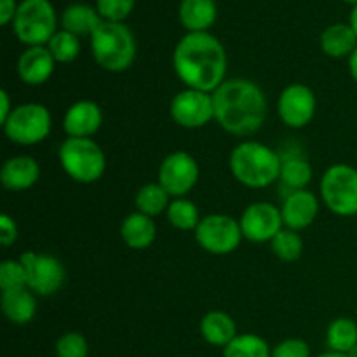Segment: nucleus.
I'll return each mask as SVG.
<instances>
[{
  "label": "nucleus",
  "instance_id": "14",
  "mask_svg": "<svg viewBox=\"0 0 357 357\" xmlns=\"http://www.w3.org/2000/svg\"><path fill=\"white\" fill-rule=\"evenodd\" d=\"M279 115L289 128H303L309 124L316 112V96L303 84H291L279 96Z\"/></svg>",
  "mask_w": 357,
  "mask_h": 357
},
{
  "label": "nucleus",
  "instance_id": "29",
  "mask_svg": "<svg viewBox=\"0 0 357 357\" xmlns=\"http://www.w3.org/2000/svg\"><path fill=\"white\" fill-rule=\"evenodd\" d=\"M167 220L171 225L180 230H195L201 222L194 202L183 197H178L171 202L167 208Z\"/></svg>",
  "mask_w": 357,
  "mask_h": 357
},
{
  "label": "nucleus",
  "instance_id": "32",
  "mask_svg": "<svg viewBox=\"0 0 357 357\" xmlns=\"http://www.w3.org/2000/svg\"><path fill=\"white\" fill-rule=\"evenodd\" d=\"M0 288H2V291L28 288L26 271H24L21 261H14V260L2 261V265H0Z\"/></svg>",
  "mask_w": 357,
  "mask_h": 357
},
{
  "label": "nucleus",
  "instance_id": "34",
  "mask_svg": "<svg viewBox=\"0 0 357 357\" xmlns=\"http://www.w3.org/2000/svg\"><path fill=\"white\" fill-rule=\"evenodd\" d=\"M96 2L100 16L114 23H121V20L129 16L136 0H96Z\"/></svg>",
  "mask_w": 357,
  "mask_h": 357
},
{
  "label": "nucleus",
  "instance_id": "15",
  "mask_svg": "<svg viewBox=\"0 0 357 357\" xmlns=\"http://www.w3.org/2000/svg\"><path fill=\"white\" fill-rule=\"evenodd\" d=\"M103 122L101 108L94 101L82 100L73 103L63 119V129L70 138H89Z\"/></svg>",
  "mask_w": 357,
  "mask_h": 357
},
{
  "label": "nucleus",
  "instance_id": "3",
  "mask_svg": "<svg viewBox=\"0 0 357 357\" xmlns=\"http://www.w3.org/2000/svg\"><path fill=\"white\" fill-rule=\"evenodd\" d=\"M282 160L267 145L244 142L230 155V171L239 183L250 188H264L281 176Z\"/></svg>",
  "mask_w": 357,
  "mask_h": 357
},
{
  "label": "nucleus",
  "instance_id": "7",
  "mask_svg": "<svg viewBox=\"0 0 357 357\" xmlns=\"http://www.w3.org/2000/svg\"><path fill=\"white\" fill-rule=\"evenodd\" d=\"M321 197L338 216L357 215V169L347 164L328 167L321 180Z\"/></svg>",
  "mask_w": 357,
  "mask_h": 357
},
{
  "label": "nucleus",
  "instance_id": "8",
  "mask_svg": "<svg viewBox=\"0 0 357 357\" xmlns=\"http://www.w3.org/2000/svg\"><path fill=\"white\" fill-rule=\"evenodd\" d=\"M3 132L17 145H35L44 142L51 132V114L44 105L24 103L13 108L3 124Z\"/></svg>",
  "mask_w": 357,
  "mask_h": 357
},
{
  "label": "nucleus",
  "instance_id": "2",
  "mask_svg": "<svg viewBox=\"0 0 357 357\" xmlns=\"http://www.w3.org/2000/svg\"><path fill=\"white\" fill-rule=\"evenodd\" d=\"M215 119L227 132L255 135L267 117V101L255 82L246 79L225 80L213 93Z\"/></svg>",
  "mask_w": 357,
  "mask_h": 357
},
{
  "label": "nucleus",
  "instance_id": "39",
  "mask_svg": "<svg viewBox=\"0 0 357 357\" xmlns=\"http://www.w3.org/2000/svg\"><path fill=\"white\" fill-rule=\"evenodd\" d=\"M349 72H351V77L357 84V47H356V51L349 56Z\"/></svg>",
  "mask_w": 357,
  "mask_h": 357
},
{
  "label": "nucleus",
  "instance_id": "13",
  "mask_svg": "<svg viewBox=\"0 0 357 357\" xmlns=\"http://www.w3.org/2000/svg\"><path fill=\"white\" fill-rule=\"evenodd\" d=\"M282 215L271 202H255L248 206L241 216V230L243 236L251 243H267L272 241L282 227Z\"/></svg>",
  "mask_w": 357,
  "mask_h": 357
},
{
  "label": "nucleus",
  "instance_id": "21",
  "mask_svg": "<svg viewBox=\"0 0 357 357\" xmlns=\"http://www.w3.org/2000/svg\"><path fill=\"white\" fill-rule=\"evenodd\" d=\"M201 333L208 344L225 349L237 337V328L229 314L215 310L202 317Z\"/></svg>",
  "mask_w": 357,
  "mask_h": 357
},
{
  "label": "nucleus",
  "instance_id": "25",
  "mask_svg": "<svg viewBox=\"0 0 357 357\" xmlns=\"http://www.w3.org/2000/svg\"><path fill=\"white\" fill-rule=\"evenodd\" d=\"M326 342L330 351L349 354L351 349H354L357 345V324L349 317L335 319L328 326Z\"/></svg>",
  "mask_w": 357,
  "mask_h": 357
},
{
  "label": "nucleus",
  "instance_id": "42",
  "mask_svg": "<svg viewBox=\"0 0 357 357\" xmlns=\"http://www.w3.org/2000/svg\"><path fill=\"white\" fill-rule=\"evenodd\" d=\"M347 356H349V357H357V345H356L354 349H351V352H349Z\"/></svg>",
  "mask_w": 357,
  "mask_h": 357
},
{
  "label": "nucleus",
  "instance_id": "18",
  "mask_svg": "<svg viewBox=\"0 0 357 357\" xmlns=\"http://www.w3.org/2000/svg\"><path fill=\"white\" fill-rule=\"evenodd\" d=\"M40 176L37 160L28 155H17L7 160L0 171V181L7 190H26L33 187Z\"/></svg>",
  "mask_w": 357,
  "mask_h": 357
},
{
  "label": "nucleus",
  "instance_id": "28",
  "mask_svg": "<svg viewBox=\"0 0 357 357\" xmlns=\"http://www.w3.org/2000/svg\"><path fill=\"white\" fill-rule=\"evenodd\" d=\"M281 180L293 190H305L312 180V167L302 157H289L282 162Z\"/></svg>",
  "mask_w": 357,
  "mask_h": 357
},
{
  "label": "nucleus",
  "instance_id": "11",
  "mask_svg": "<svg viewBox=\"0 0 357 357\" xmlns=\"http://www.w3.org/2000/svg\"><path fill=\"white\" fill-rule=\"evenodd\" d=\"M199 166L187 152H174L159 167V183L173 197H183L197 183Z\"/></svg>",
  "mask_w": 357,
  "mask_h": 357
},
{
  "label": "nucleus",
  "instance_id": "12",
  "mask_svg": "<svg viewBox=\"0 0 357 357\" xmlns=\"http://www.w3.org/2000/svg\"><path fill=\"white\" fill-rule=\"evenodd\" d=\"M171 117L181 128H202L215 119L213 96L197 89L181 91L171 101Z\"/></svg>",
  "mask_w": 357,
  "mask_h": 357
},
{
  "label": "nucleus",
  "instance_id": "31",
  "mask_svg": "<svg viewBox=\"0 0 357 357\" xmlns=\"http://www.w3.org/2000/svg\"><path fill=\"white\" fill-rule=\"evenodd\" d=\"M272 243V251L275 253V257H279L284 261H295L298 260L300 255L303 251V241L302 237L296 234V230L286 229L281 230Z\"/></svg>",
  "mask_w": 357,
  "mask_h": 357
},
{
  "label": "nucleus",
  "instance_id": "43",
  "mask_svg": "<svg viewBox=\"0 0 357 357\" xmlns=\"http://www.w3.org/2000/svg\"><path fill=\"white\" fill-rule=\"evenodd\" d=\"M345 2H349V3H357V0H345Z\"/></svg>",
  "mask_w": 357,
  "mask_h": 357
},
{
  "label": "nucleus",
  "instance_id": "26",
  "mask_svg": "<svg viewBox=\"0 0 357 357\" xmlns=\"http://www.w3.org/2000/svg\"><path fill=\"white\" fill-rule=\"evenodd\" d=\"M169 194L160 183H149L136 194V208L146 216H157L169 208Z\"/></svg>",
  "mask_w": 357,
  "mask_h": 357
},
{
  "label": "nucleus",
  "instance_id": "4",
  "mask_svg": "<svg viewBox=\"0 0 357 357\" xmlns=\"http://www.w3.org/2000/svg\"><path fill=\"white\" fill-rule=\"evenodd\" d=\"M91 49L100 66L108 72H124L136 56V40L126 24L107 21L91 35Z\"/></svg>",
  "mask_w": 357,
  "mask_h": 357
},
{
  "label": "nucleus",
  "instance_id": "40",
  "mask_svg": "<svg viewBox=\"0 0 357 357\" xmlns=\"http://www.w3.org/2000/svg\"><path fill=\"white\" fill-rule=\"evenodd\" d=\"M351 26L357 35V3L354 6V9H352V14H351Z\"/></svg>",
  "mask_w": 357,
  "mask_h": 357
},
{
  "label": "nucleus",
  "instance_id": "35",
  "mask_svg": "<svg viewBox=\"0 0 357 357\" xmlns=\"http://www.w3.org/2000/svg\"><path fill=\"white\" fill-rule=\"evenodd\" d=\"M272 357H310V349L300 338H288L272 351Z\"/></svg>",
  "mask_w": 357,
  "mask_h": 357
},
{
  "label": "nucleus",
  "instance_id": "16",
  "mask_svg": "<svg viewBox=\"0 0 357 357\" xmlns=\"http://www.w3.org/2000/svg\"><path fill=\"white\" fill-rule=\"evenodd\" d=\"M317 211H319V201L312 192L295 190L286 197L281 215L288 229L302 230L316 220Z\"/></svg>",
  "mask_w": 357,
  "mask_h": 357
},
{
  "label": "nucleus",
  "instance_id": "9",
  "mask_svg": "<svg viewBox=\"0 0 357 357\" xmlns=\"http://www.w3.org/2000/svg\"><path fill=\"white\" fill-rule=\"evenodd\" d=\"M243 230L239 222L227 215H209L199 222L195 239L202 250L213 255H229L241 244Z\"/></svg>",
  "mask_w": 357,
  "mask_h": 357
},
{
  "label": "nucleus",
  "instance_id": "10",
  "mask_svg": "<svg viewBox=\"0 0 357 357\" xmlns=\"http://www.w3.org/2000/svg\"><path fill=\"white\" fill-rule=\"evenodd\" d=\"M21 264L26 271V286L42 296L54 295L65 282V267L51 255L28 253L21 255Z\"/></svg>",
  "mask_w": 357,
  "mask_h": 357
},
{
  "label": "nucleus",
  "instance_id": "33",
  "mask_svg": "<svg viewBox=\"0 0 357 357\" xmlns=\"http://www.w3.org/2000/svg\"><path fill=\"white\" fill-rule=\"evenodd\" d=\"M89 345L80 333H65L56 342V356L58 357H87Z\"/></svg>",
  "mask_w": 357,
  "mask_h": 357
},
{
  "label": "nucleus",
  "instance_id": "24",
  "mask_svg": "<svg viewBox=\"0 0 357 357\" xmlns=\"http://www.w3.org/2000/svg\"><path fill=\"white\" fill-rule=\"evenodd\" d=\"M103 21L96 10L86 3H73L63 13V26L66 31L77 35H93Z\"/></svg>",
  "mask_w": 357,
  "mask_h": 357
},
{
  "label": "nucleus",
  "instance_id": "30",
  "mask_svg": "<svg viewBox=\"0 0 357 357\" xmlns=\"http://www.w3.org/2000/svg\"><path fill=\"white\" fill-rule=\"evenodd\" d=\"M47 49L51 51L52 58L59 63H70L79 56L80 42L79 37L70 31H56L54 37L49 40Z\"/></svg>",
  "mask_w": 357,
  "mask_h": 357
},
{
  "label": "nucleus",
  "instance_id": "38",
  "mask_svg": "<svg viewBox=\"0 0 357 357\" xmlns=\"http://www.w3.org/2000/svg\"><path fill=\"white\" fill-rule=\"evenodd\" d=\"M0 100H2V110H0V122H2V126L6 124V121L9 119V115L13 114V110H10V100H9V94H7V91H0Z\"/></svg>",
  "mask_w": 357,
  "mask_h": 357
},
{
  "label": "nucleus",
  "instance_id": "6",
  "mask_svg": "<svg viewBox=\"0 0 357 357\" xmlns=\"http://www.w3.org/2000/svg\"><path fill=\"white\" fill-rule=\"evenodd\" d=\"M14 31L23 44L42 45L56 33V13L49 0H23L14 16Z\"/></svg>",
  "mask_w": 357,
  "mask_h": 357
},
{
  "label": "nucleus",
  "instance_id": "37",
  "mask_svg": "<svg viewBox=\"0 0 357 357\" xmlns=\"http://www.w3.org/2000/svg\"><path fill=\"white\" fill-rule=\"evenodd\" d=\"M16 2L14 0H0V24H7L16 16Z\"/></svg>",
  "mask_w": 357,
  "mask_h": 357
},
{
  "label": "nucleus",
  "instance_id": "36",
  "mask_svg": "<svg viewBox=\"0 0 357 357\" xmlns=\"http://www.w3.org/2000/svg\"><path fill=\"white\" fill-rule=\"evenodd\" d=\"M17 239V227L10 216H0V243L2 246H10Z\"/></svg>",
  "mask_w": 357,
  "mask_h": 357
},
{
  "label": "nucleus",
  "instance_id": "19",
  "mask_svg": "<svg viewBox=\"0 0 357 357\" xmlns=\"http://www.w3.org/2000/svg\"><path fill=\"white\" fill-rule=\"evenodd\" d=\"M30 288L10 289L2 291V312L10 323L14 324H28L35 317L37 312V302L33 295L28 291Z\"/></svg>",
  "mask_w": 357,
  "mask_h": 357
},
{
  "label": "nucleus",
  "instance_id": "5",
  "mask_svg": "<svg viewBox=\"0 0 357 357\" xmlns=\"http://www.w3.org/2000/svg\"><path fill=\"white\" fill-rule=\"evenodd\" d=\"M59 162L72 180L94 183L107 167L103 150L91 138H66L59 146Z\"/></svg>",
  "mask_w": 357,
  "mask_h": 357
},
{
  "label": "nucleus",
  "instance_id": "23",
  "mask_svg": "<svg viewBox=\"0 0 357 357\" xmlns=\"http://www.w3.org/2000/svg\"><path fill=\"white\" fill-rule=\"evenodd\" d=\"M216 20L215 0H183L180 21L187 30L206 31Z\"/></svg>",
  "mask_w": 357,
  "mask_h": 357
},
{
  "label": "nucleus",
  "instance_id": "20",
  "mask_svg": "<svg viewBox=\"0 0 357 357\" xmlns=\"http://www.w3.org/2000/svg\"><path fill=\"white\" fill-rule=\"evenodd\" d=\"M155 234L157 229L152 218L139 211L129 215L121 225L122 241L131 250H146L155 239Z\"/></svg>",
  "mask_w": 357,
  "mask_h": 357
},
{
  "label": "nucleus",
  "instance_id": "17",
  "mask_svg": "<svg viewBox=\"0 0 357 357\" xmlns=\"http://www.w3.org/2000/svg\"><path fill=\"white\" fill-rule=\"evenodd\" d=\"M54 63L56 59L52 58L47 47L33 45L21 54L20 61H17V73L23 82L30 84V86H40L52 75Z\"/></svg>",
  "mask_w": 357,
  "mask_h": 357
},
{
  "label": "nucleus",
  "instance_id": "41",
  "mask_svg": "<svg viewBox=\"0 0 357 357\" xmlns=\"http://www.w3.org/2000/svg\"><path fill=\"white\" fill-rule=\"evenodd\" d=\"M317 357H349L347 354H342V352H335V351H328L324 354L317 356Z\"/></svg>",
  "mask_w": 357,
  "mask_h": 357
},
{
  "label": "nucleus",
  "instance_id": "27",
  "mask_svg": "<svg viewBox=\"0 0 357 357\" xmlns=\"http://www.w3.org/2000/svg\"><path fill=\"white\" fill-rule=\"evenodd\" d=\"M223 357H272L267 342L258 335H237L225 349Z\"/></svg>",
  "mask_w": 357,
  "mask_h": 357
},
{
  "label": "nucleus",
  "instance_id": "1",
  "mask_svg": "<svg viewBox=\"0 0 357 357\" xmlns=\"http://www.w3.org/2000/svg\"><path fill=\"white\" fill-rule=\"evenodd\" d=\"M174 72L188 89L215 93L225 82L227 54L220 40L206 31H190L178 42L173 54Z\"/></svg>",
  "mask_w": 357,
  "mask_h": 357
},
{
  "label": "nucleus",
  "instance_id": "22",
  "mask_svg": "<svg viewBox=\"0 0 357 357\" xmlns=\"http://www.w3.org/2000/svg\"><path fill=\"white\" fill-rule=\"evenodd\" d=\"M321 47L331 58L351 56L357 47L356 31L352 30L351 24H331L321 35Z\"/></svg>",
  "mask_w": 357,
  "mask_h": 357
}]
</instances>
